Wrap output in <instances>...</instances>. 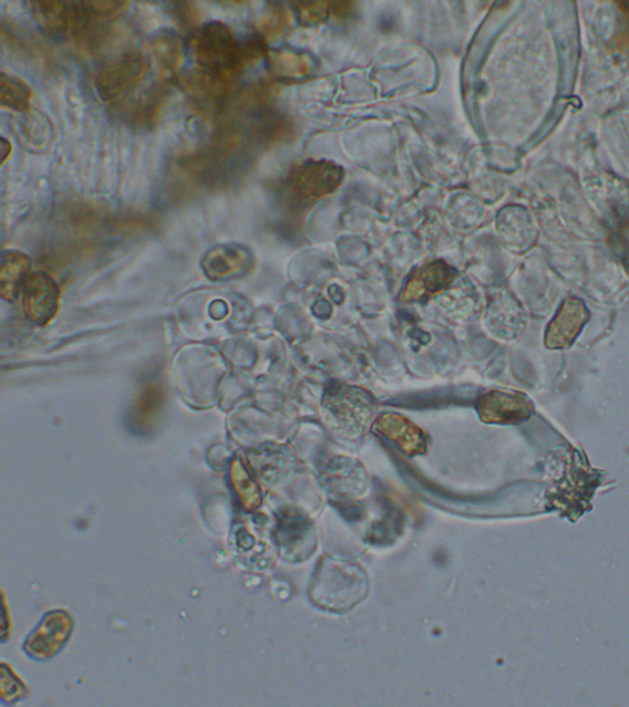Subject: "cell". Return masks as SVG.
Segmentation results:
<instances>
[{"mask_svg": "<svg viewBox=\"0 0 629 707\" xmlns=\"http://www.w3.org/2000/svg\"><path fill=\"white\" fill-rule=\"evenodd\" d=\"M31 266V258L19 251H4L0 263V294L15 300Z\"/></svg>", "mask_w": 629, "mask_h": 707, "instance_id": "cell-14", "label": "cell"}, {"mask_svg": "<svg viewBox=\"0 0 629 707\" xmlns=\"http://www.w3.org/2000/svg\"><path fill=\"white\" fill-rule=\"evenodd\" d=\"M350 7L352 4L348 3H299L297 14L304 25H316L325 22L329 15L350 12Z\"/></svg>", "mask_w": 629, "mask_h": 707, "instance_id": "cell-19", "label": "cell"}, {"mask_svg": "<svg viewBox=\"0 0 629 707\" xmlns=\"http://www.w3.org/2000/svg\"><path fill=\"white\" fill-rule=\"evenodd\" d=\"M154 57L162 70H177L182 64V45L180 37L172 31H161L151 41Z\"/></svg>", "mask_w": 629, "mask_h": 707, "instance_id": "cell-15", "label": "cell"}, {"mask_svg": "<svg viewBox=\"0 0 629 707\" xmlns=\"http://www.w3.org/2000/svg\"><path fill=\"white\" fill-rule=\"evenodd\" d=\"M341 166L333 161L311 160L289 175V189L303 200H318L335 192L344 181Z\"/></svg>", "mask_w": 629, "mask_h": 707, "instance_id": "cell-4", "label": "cell"}, {"mask_svg": "<svg viewBox=\"0 0 629 707\" xmlns=\"http://www.w3.org/2000/svg\"><path fill=\"white\" fill-rule=\"evenodd\" d=\"M175 13L179 15V22L183 25H192L195 22V18H199L198 12L192 4H180L178 9L175 10Z\"/></svg>", "mask_w": 629, "mask_h": 707, "instance_id": "cell-22", "label": "cell"}, {"mask_svg": "<svg viewBox=\"0 0 629 707\" xmlns=\"http://www.w3.org/2000/svg\"><path fill=\"white\" fill-rule=\"evenodd\" d=\"M374 430L397 445L398 449L407 456L427 451L428 438L425 431L398 413L380 414L374 424Z\"/></svg>", "mask_w": 629, "mask_h": 707, "instance_id": "cell-10", "label": "cell"}, {"mask_svg": "<svg viewBox=\"0 0 629 707\" xmlns=\"http://www.w3.org/2000/svg\"><path fill=\"white\" fill-rule=\"evenodd\" d=\"M165 403V391L157 382H147L141 389L132 408L131 422L138 430L147 431L159 419Z\"/></svg>", "mask_w": 629, "mask_h": 707, "instance_id": "cell-13", "label": "cell"}, {"mask_svg": "<svg viewBox=\"0 0 629 707\" xmlns=\"http://www.w3.org/2000/svg\"><path fill=\"white\" fill-rule=\"evenodd\" d=\"M232 481L237 495L245 508L254 509L261 503L259 486L251 480V476L245 470L244 464L236 460L232 464Z\"/></svg>", "mask_w": 629, "mask_h": 707, "instance_id": "cell-18", "label": "cell"}, {"mask_svg": "<svg viewBox=\"0 0 629 707\" xmlns=\"http://www.w3.org/2000/svg\"><path fill=\"white\" fill-rule=\"evenodd\" d=\"M82 7L87 10L90 18H112L123 12L127 3L123 2H85Z\"/></svg>", "mask_w": 629, "mask_h": 707, "instance_id": "cell-20", "label": "cell"}, {"mask_svg": "<svg viewBox=\"0 0 629 707\" xmlns=\"http://www.w3.org/2000/svg\"><path fill=\"white\" fill-rule=\"evenodd\" d=\"M287 18L281 12H273L268 15L262 22V30L266 36H274L281 33L285 26Z\"/></svg>", "mask_w": 629, "mask_h": 707, "instance_id": "cell-21", "label": "cell"}, {"mask_svg": "<svg viewBox=\"0 0 629 707\" xmlns=\"http://www.w3.org/2000/svg\"><path fill=\"white\" fill-rule=\"evenodd\" d=\"M591 314L583 301L569 298L563 301L561 308L546 329V347L550 349L570 348L577 336L581 335Z\"/></svg>", "mask_w": 629, "mask_h": 707, "instance_id": "cell-7", "label": "cell"}, {"mask_svg": "<svg viewBox=\"0 0 629 707\" xmlns=\"http://www.w3.org/2000/svg\"><path fill=\"white\" fill-rule=\"evenodd\" d=\"M456 277V270L442 261L422 266L409 278L401 299L407 303L426 300L447 289Z\"/></svg>", "mask_w": 629, "mask_h": 707, "instance_id": "cell-12", "label": "cell"}, {"mask_svg": "<svg viewBox=\"0 0 629 707\" xmlns=\"http://www.w3.org/2000/svg\"><path fill=\"white\" fill-rule=\"evenodd\" d=\"M254 258L240 245H221L211 249L202 259L204 273L213 280L239 278L250 272Z\"/></svg>", "mask_w": 629, "mask_h": 707, "instance_id": "cell-9", "label": "cell"}, {"mask_svg": "<svg viewBox=\"0 0 629 707\" xmlns=\"http://www.w3.org/2000/svg\"><path fill=\"white\" fill-rule=\"evenodd\" d=\"M311 590L318 606L348 609L364 597L367 579L358 566L328 559L318 565Z\"/></svg>", "mask_w": 629, "mask_h": 707, "instance_id": "cell-2", "label": "cell"}, {"mask_svg": "<svg viewBox=\"0 0 629 707\" xmlns=\"http://www.w3.org/2000/svg\"><path fill=\"white\" fill-rule=\"evenodd\" d=\"M12 143H10L7 138H2V161H0V165H4L7 160L9 159L10 154H12Z\"/></svg>", "mask_w": 629, "mask_h": 707, "instance_id": "cell-23", "label": "cell"}, {"mask_svg": "<svg viewBox=\"0 0 629 707\" xmlns=\"http://www.w3.org/2000/svg\"><path fill=\"white\" fill-rule=\"evenodd\" d=\"M270 60L273 71L281 78H302L308 75L312 69V61L308 57L292 54V52H276L270 56Z\"/></svg>", "mask_w": 629, "mask_h": 707, "instance_id": "cell-17", "label": "cell"}, {"mask_svg": "<svg viewBox=\"0 0 629 707\" xmlns=\"http://www.w3.org/2000/svg\"><path fill=\"white\" fill-rule=\"evenodd\" d=\"M329 417L339 429L358 433L370 419V401L359 390L341 388L327 393L325 401Z\"/></svg>", "mask_w": 629, "mask_h": 707, "instance_id": "cell-6", "label": "cell"}, {"mask_svg": "<svg viewBox=\"0 0 629 707\" xmlns=\"http://www.w3.org/2000/svg\"><path fill=\"white\" fill-rule=\"evenodd\" d=\"M37 23L50 33L86 30L91 19L82 3L35 2L31 4Z\"/></svg>", "mask_w": 629, "mask_h": 707, "instance_id": "cell-11", "label": "cell"}, {"mask_svg": "<svg viewBox=\"0 0 629 707\" xmlns=\"http://www.w3.org/2000/svg\"><path fill=\"white\" fill-rule=\"evenodd\" d=\"M59 303V289L48 274H31L24 283V310L27 318L46 325L55 317Z\"/></svg>", "mask_w": 629, "mask_h": 707, "instance_id": "cell-8", "label": "cell"}, {"mask_svg": "<svg viewBox=\"0 0 629 707\" xmlns=\"http://www.w3.org/2000/svg\"><path fill=\"white\" fill-rule=\"evenodd\" d=\"M476 409L487 424H520L531 418L532 402L520 392L490 391L481 394Z\"/></svg>", "mask_w": 629, "mask_h": 707, "instance_id": "cell-5", "label": "cell"}, {"mask_svg": "<svg viewBox=\"0 0 629 707\" xmlns=\"http://www.w3.org/2000/svg\"><path fill=\"white\" fill-rule=\"evenodd\" d=\"M147 72V60L138 54L123 55L113 59L98 72L96 89L106 101H115L136 89Z\"/></svg>", "mask_w": 629, "mask_h": 707, "instance_id": "cell-3", "label": "cell"}, {"mask_svg": "<svg viewBox=\"0 0 629 707\" xmlns=\"http://www.w3.org/2000/svg\"><path fill=\"white\" fill-rule=\"evenodd\" d=\"M194 56L212 85L228 86L247 67L242 43L221 22L203 26L194 38Z\"/></svg>", "mask_w": 629, "mask_h": 707, "instance_id": "cell-1", "label": "cell"}, {"mask_svg": "<svg viewBox=\"0 0 629 707\" xmlns=\"http://www.w3.org/2000/svg\"><path fill=\"white\" fill-rule=\"evenodd\" d=\"M31 97H33V92L23 80L2 72V77H0L2 108L20 113L25 112L30 106Z\"/></svg>", "mask_w": 629, "mask_h": 707, "instance_id": "cell-16", "label": "cell"}]
</instances>
